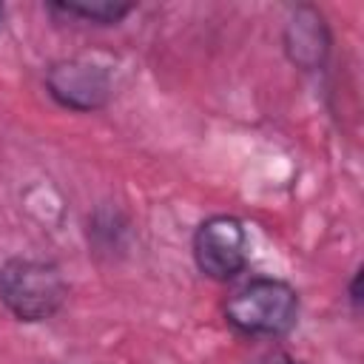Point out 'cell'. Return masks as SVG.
Masks as SVG:
<instances>
[{
	"label": "cell",
	"instance_id": "obj_4",
	"mask_svg": "<svg viewBox=\"0 0 364 364\" xmlns=\"http://www.w3.org/2000/svg\"><path fill=\"white\" fill-rule=\"evenodd\" d=\"M46 91L51 100L68 111L91 114L108 105L114 85L102 65L88 60H57L46 71Z\"/></svg>",
	"mask_w": 364,
	"mask_h": 364
},
{
	"label": "cell",
	"instance_id": "obj_1",
	"mask_svg": "<svg viewBox=\"0 0 364 364\" xmlns=\"http://www.w3.org/2000/svg\"><path fill=\"white\" fill-rule=\"evenodd\" d=\"M225 321L250 338H282L299 321V293L284 279H250L228 296Z\"/></svg>",
	"mask_w": 364,
	"mask_h": 364
},
{
	"label": "cell",
	"instance_id": "obj_7",
	"mask_svg": "<svg viewBox=\"0 0 364 364\" xmlns=\"http://www.w3.org/2000/svg\"><path fill=\"white\" fill-rule=\"evenodd\" d=\"M247 364H299L287 350H279V347H273V350H264V353H259L253 361H247Z\"/></svg>",
	"mask_w": 364,
	"mask_h": 364
},
{
	"label": "cell",
	"instance_id": "obj_3",
	"mask_svg": "<svg viewBox=\"0 0 364 364\" xmlns=\"http://www.w3.org/2000/svg\"><path fill=\"white\" fill-rule=\"evenodd\" d=\"M193 262L213 282L236 279L247 264V233L236 216L216 213L193 233Z\"/></svg>",
	"mask_w": 364,
	"mask_h": 364
},
{
	"label": "cell",
	"instance_id": "obj_5",
	"mask_svg": "<svg viewBox=\"0 0 364 364\" xmlns=\"http://www.w3.org/2000/svg\"><path fill=\"white\" fill-rule=\"evenodd\" d=\"M282 43H284L287 60L296 68L318 71L330 57L333 34H330L324 14L313 3H301V6L290 9V17H287L284 31H282Z\"/></svg>",
	"mask_w": 364,
	"mask_h": 364
},
{
	"label": "cell",
	"instance_id": "obj_6",
	"mask_svg": "<svg viewBox=\"0 0 364 364\" xmlns=\"http://www.w3.org/2000/svg\"><path fill=\"white\" fill-rule=\"evenodd\" d=\"M51 14H63V17H77L82 23H94V26H117L119 20H125L134 6L131 3H74V0H63V3H48Z\"/></svg>",
	"mask_w": 364,
	"mask_h": 364
},
{
	"label": "cell",
	"instance_id": "obj_8",
	"mask_svg": "<svg viewBox=\"0 0 364 364\" xmlns=\"http://www.w3.org/2000/svg\"><path fill=\"white\" fill-rule=\"evenodd\" d=\"M361 276H364V270H361V267H355V273H353V279H350V284H347L350 304H353V310H355V313L361 310Z\"/></svg>",
	"mask_w": 364,
	"mask_h": 364
},
{
	"label": "cell",
	"instance_id": "obj_9",
	"mask_svg": "<svg viewBox=\"0 0 364 364\" xmlns=\"http://www.w3.org/2000/svg\"><path fill=\"white\" fill-rule=\"evenodd\" d=\"M3 14H6V9H3V3H0V26H3Z\"/></svg>",
	"mask_w": 364,
	"mask_h": 364
},
{
	"label": "cell",
	"instance_id": "obj_2",
	"mask_svg": "<svg viewBox=\"0 0 364 364\" xmlns=\"http://www.w3.org/2000/svg\"><path fill=\"white\" fill-rule=\"evenodd\" d=\"M68 299L63 270L46 259L14 256L0 264V301L20 321H46Z\"/></svg>",
	"mask_w": 364,
	"mask_h": 364
}]
</instances>
